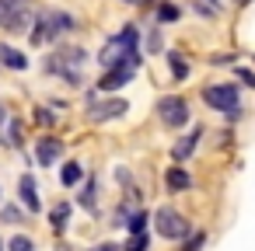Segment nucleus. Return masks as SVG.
Here are the masks:
<instances>
[{
	"instance_id": "obj_18",
	"label": "nucleus",
	"mask_w": 255,
	"mask_h": 251,
	"mask_svg": "<svg viewBox=\"0 0 255 251\" xmlns=\"http://www.w3.org/2000/svg\"><path fill=\"white\" fill-rule=\"evenodd\" d=\"M168 70H171L175 81H185L189 77V63L182 60V53H168Z\"/></svg>"
},
{
	"instance_id": "obj_3",
	"label": "nucleus",
	"mask_w": 255,
	"mask_h": 251,
	"mask_svg": "<svg viewBox=\"0 0 255 251\" xmlns=\"http://www.w3.org/2000/svg\"><path fill=\"white\" fill-rule=\"evenodd\" d=\"M136 46H140V28H136V25H126L119 35H112V39L105 42V49L98 53V63H102V67H116L119 60L133 56Z\"/></svg>"
},
{
	"instance_id": "obj_7",
	"label": "nucleus",
	"mask_w": 255,
	"mask_h": 251,
	"mask_svg": "<svg viewBox=\"0 0 255 251\" xmlns=\"http://www.w3.org/2000/svg\"><path fill=\"white\" fill-rule=\"evenodd\" d=\"M0 28L28 32V0H0Z\"/></svg>"
},
{
	"instance_id": "obj_25",
	"label": "nucleus",
	"mask_w": 255,
	"mask_h": 251,
	"mask_svg": "<svg viewBox=\"0 0 255 251\" xmlns=\"http://www.w3.org/2000/svg\"><path fill=\"white\" fill-rule=\"evenodd\" d=\"M0 220H7V223H21V209L18 206H0Z\"/></svg>"
},
{
	"instance_id": "obj_14",
	"label": "nucleus",
	"mask_w": 255,
	"mask_h": 251,
	"mask_svg": "<svg viewBox=\"0 0 255 251\" xmlns=\"http://www.w3.org/2000/svg\"><path fill=\"white\" fill-rule=\"evenodd\" d=\"M164 185H168L171 192H185V188L192 185V178H189L185 167H168V171H164Z\"/></svg>"
},
{
	"instance_id": "obj_5",
	"label": "nucleus",
	"mask_w": 255,
	"mask_h": 251,
	"mask_svg": "<svg viewBox=\"0 0 255 251\" xmlns=\"http://www.w3.org/2000/svg\"><path fill=\"white\" fill-rule=\"evenodd\" d=\"M154 223H157V234L168 237V241H185V237L192 234V223H189L178 209H171V206H161V209L154 213Z\"/></svg>"
},
{
	"instance_id": "obj_10",
	"label": "nucleus",
	"mask_w": 255,
	"mask_h": 251,
	"mask_svg": "<svg viewBox=\"0 0 255 251\" xmlns=\"http://www.w3.org/2000/svg\"><path fill=\"white\" fill-rule=\"evenodd\" d=\"M60 154H63V140H56V136H42L35 143V157H39L42 167H53L60 161Z\"/></svg>"
},
{
	"instance_id": "obj_28",
	"label": "nucleus",
	"mask_w": 255,
	"mask_h": 251,
	"mask_svg": "<svg viewBox=\"0 0 255 251\" xmlns=\"http://www.w3.org/2000/svg\"><path fill=\"white\" fill-rule=\"evenodd\" d=\"M91 251H116L112 244H98V248H91Z\"/></svg>"
},
{
	"instance_id": "obj_15",
	"label": "nucleus",
	"mask_w": 255,
	"mask_h": 251,
	"mask_svg": "<svg viewBox=\"0 0 255 251\" xmlns=\"http://www.w3.org/2000/svg\"><path fill=\"white\" fill-rule=\"evenodd\" d=\"M95 195H98V185H95V178H88L84 188H81V195H77V202H81L88 213H95V209H98V199H95Z\"/></svg>"
},
{
	"instance_id": "obj_27",
	"label": "nucleus",
	"mask_w": 255,
	"mask_h": 251,
	"mask_svg": "<svg viewBox=\"0 0 255 251\" xmlns=\"http://www.w3.org/2000/svg\"><path fill=\"white\" fill-rule=\"evenodd\" d=\"M238 81H245L248 87H255V74H252V70H245V67L238 70Z\"/></svg>"
},
{
	"instance_id": "obj_6",
	"label": "nucleus",
	"mask_w": 255,
	"mask_h": 251,
	"mask_svg": "<svg viewBox=\"0 0 255 251\" xmlns=\"http://www.w3.org/2000/svg\"><path fill=\"white\" fill-rule=\"evenodd\" d=\"M157 119H161L164 126L178 129V126H185V122L192 119V112H189L185 98H178V94H164V98H157Z\"/></svg>"
},
{
	"instance_id": "obj_2",
	"label": "nucleus",
	"mask_w": 255,
	"mask_h": 251,
	"mask_svg": "<svg viewBox=\"0 0 255 251\" xmlns=\"http://www.w3.org/2000/svg\"><path fill=\"white\" fill-rule=\"evenodd\" d=\"M84 63H88V53H84V49L63 46V49H56V53L46 60V70L56 74V77H63L67 84L81 87V84H84V77H81V67H84Z\"/></svg>"
},
{
	"instance_id": "obj_8",
	"label": "nucleus",
	"mask_w": 255,
	"mask_h": 251,
	"mask_svg": "<svg viewBox=\"0 0 255 251\" xmlns=\"http://www.w3.org/2000/svg\"><path fill=\"white\" fill-rule=\"evenodd\" d=\"M203 101L217 112H231V108H241L238 105V84H210L203 87Z\"/></svg>"
},
{
	"instance_id": "obj_30",
	"label": "nucleus",
	"mask_w": 255,
	"mask_h": 251,
	"mask_svg": "<svg viewBox=\"0 0 255 251\" xmlns=\"http://www.w3.org/2000/svg\"><path fill=\"white\" fill-rule=\"evenodd\" d=\"M0 251H4V244H0Z\"/></svg>"
},
{
	"instance_id": "obj_11",
	"label": "nucleus",
	"mask_w": 255,
	"mask_h": 251,
	"mask_svg": "<svg viewBox=\"0 0 255 251\" xmlns=\"http://www.w3.org/2000/svg\"><path fill=\"white\" fill-rule=\"evenodd\" d=\"M18 199H21V206H25V209H32V213H39V209H42L39 185H35V178H32V174H21V181H18Z\"/></svg>"
},
{
	"instance_id": "obj_20",
	"label": "nucleus",
	"mask_w": 255,
	"mask_h": 251,
	"mask_svg": "<svg viewBox=\"0 0 255 251\" xmlns=\"http://www.w3.org/2000/svg\"><path fill=\"white\" fill-rule=\"evenodd\" d=\"M178 4H161L157 7V25H168V21H178Z\"/></svg>"
},
{
	"instance_id": "obj_24",
	"label": "nucleus",
	"mask_w": 255,
	"mask_h": 251,
	"mask_svg": "<svg viewBox=\"0 0 255 251\" xmlns=\"http://www.w3.org/2000/svg\"><path fill=\"white\" fill-rule=\"evenodd\" d=\"M203 241H206V234H203V230H199V234L192 230V234L185 237V244H182V251H199V248H203Z\"/></svg>"
},
{
	"instance_id": "obj_17",
	"label": "nucleus",
	"mask_w": 255,
	"mask_h": 251,
	"mask_svg": "<svg viewBox=\"0 0 255 251\" xmlns=\"http://www.w3.org/2000/svg\"><path fill=\"white\" fill-rule=\"evenodd\" d=\"M147 223H150V213H147V209H133L129 220H126L129 234H147Z\"/></svg>"
},
{
	"instance_id": "obj_29",
	"label": "nucleus",
	"mask_w": 255,
	"mask_h": 251,
	"mask_svg": "<svg viewBox=\"0 0 255 251\" xmlns=\"http://www.w3.org/2000/svg\"><path fill=\"white\" fill-rule=\"evenodd\" d=\"M123 4H143V0H123Z\"/></svg>"
},
{
	"instance_id": "obj_12",
	"label": "nucleus",
	"mask_w": 255,
	"mask_h": 251,
	"mask_svg": "<svg viewBox=\"0 0 255 251\" xmlns=\"http://www.w3.org/2000/svg\"><path fill=\"white\" fill-rule=\"evenodd\" d=\"M199 136H203V126H196L189 136H182V140L171 147V157H175V161H185V157H189V154L199 147Z\"/></svg>"
},
{
	"instance_id": "obj_1",
	"label": "nucleus",
	"mask_w": 255,
	"mask_h": 251,
	"mask_svg": "<svg viewBox=\"0 0 255 251\" xmlns=\"http://www.w3.org/2000/svg\"><path fill=\"white\" fill-rule=\"evenodd\" d=\"M74 28H77V18H74V14L56 11V7H46V11H39V18L32 21V46L56 42L60 35H70Z\"/></svg>"
},
{
	"instance_id": "obj_26",
	"label": "nucleus",
	"mask_w": 255,
	"mask_h": 251,
	"mask_svg": "<svg viewBox=\"0 0 255 251\" xmlns=\"http://www.w3.org/2000/svg\"><path fill=\"white\" fill-rule=\"evenodd\" d=\"M35 119H39L42 126H53V122H56V115H53L49 108H35Z\"/></svg>"
},
{
	"instance_id": "obj_22",
	"label": "nucleus",
	"mask_w": 255,
	"mask_h": 251,
	"mask_svg": "<svg viewBox=\"0 0 255 251\" xmlns=\"http://www.w3.org/2000/svg\"><path fill=\"white\" fill-rule=\"evenodd\" d=\"M147 248H150V237H147V234H129L126 251H147Z\"/></svg>"
},
{
	"instance_id": "obj_13",
	"label": "nucleus",
	"mask_w": 255,
	"mask_h": 251,
	"mask_svg": "<svg viewBox=\"0 0 255 251\" xmlns=\"http://www.w3.org/2000/svg\"><path fill=\"white\" fill-rule=\"evenodd\" d=\"M0 63L11 67V70H28V56L18 53L14 46H4V42H0Z\"/></svg>"
},
{
	"instance_id": "obj_16",
	"label": "nucleus",
	"mask_w": 255,
	"mask_h": 251,
	"mask_svg": "<svg viewBox=\"0 0 255 251\" xmlns=\"http://www.w3.org/2000/svg\"><path fill=\"white\" fill-rule=\"evenodd\" d=\"M67 220H70V202H56L53 209H49V223H53V230H67Z\"/></svg>"
},
{
	"instance_id": "obj_4",
	"label": "nucleus",
	"mask_w": 255,
	"mask_h": 251,
	"mask_svg": "<svg viewBox=\"0 0 255 251\" xmlns=\"http://www.w3.org/2000/svg\"><path fill=\"white\" fill-rule=\"evenodd\" d=\"M143 63V56H140V49L133 53V56H126V60H119L116 67H109L105 70V77L98 81V87L102 91H119V87H126L133 77H136V67Z\"/></svg>"
},
{
	"instance_id": "obj_23",
	"label": "nucleus",
	"mask_w": 255,
	"mask_h": 251,
	"mask_svg": "<svg viewBox=\"0 0 255 251\" xmlns=\"http://www.w3.org/2000/svg\"><path fill=\"white\" fill-rule=\"evenodd\" d=\"M161 46H164L161 28H150V32H147V53H161Z\"/></svg>"
},
{
	"instance_id": "obj_19",
	"label": "nucleus",
	"mask_w": 255,
	"mask_h": 251,
	"mask_svg": "<svg viewBox=\"0 0 255 251\" xmlns=\"http://www.w3.org/2000/svg\"><path fill=\"white\" fill-rule=\"evenodd\" d=\"M81 178H84V167H81L77 161H67L63 171H60V181H63V185H77Z\"/></svg>"
},
{
	"instance_id": "obj_21",
	"label": "nucleus",
	"mask_w": 255,
	"mask_h": 251,
	"mask_svg": "<svg viewBox=\"0 0 255 251\" xmlns=\"http://www.w3.org/2000/svg\"><path fill=\"white\" fill-rule=\"evenodd\" d=\"M7 251H35V241L25 237V234H14V237L7 241Z\"/></svg>"
},
{
	"instance_id": "obj_9",
	"label": "nucleus",
	"mask_w": 255,
	"mask_h": 251,
	"mask_svg": "<svg viewBox=\"0 0 255 251\" xmlns=\"http://www.w3.org/2000/svg\"><path fill=\"white\" fill-rule=\"evenodd\" d=\"M129 105L123 98H109V101H98L95 94H88V119L91 122H109V119H119Z\"/></svg>"
}]
</instances>
